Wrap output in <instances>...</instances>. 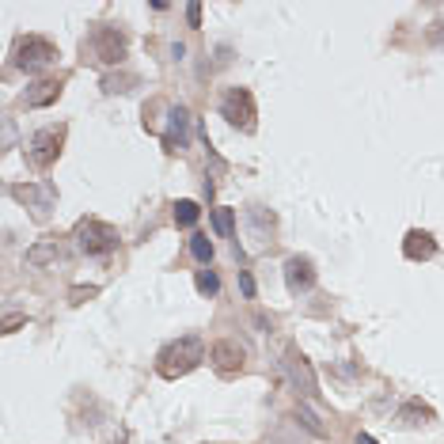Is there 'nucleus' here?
I'll return each instance as SVG.
<instances>
[{"label": "nucleus", "mask_w": 444, "mask_h": 444, "mask_svg": "<svg viewBox=\"0 0 444 444\" xmlns=\"http://www.w3.org/2000/svg\"><path fill=\"white\" fill-rule=\"evenodd\" d=\"M202 361H205V346H202V338H179V342H171V346H163V350H160V357H156V372L163 376V380H179V376L194 372Z\"/></svg>", "instance_id": "f257e3e1"}, {"label": "nucleus", "mask_w": 444, "mask_h": 444, "mask_svg": "<svg viewBox=\"0 0 444 444\" xmlns=\"http://www.w3.org/2000/svg\"><path fill=\"white\" fill-rule=\"evenodd\" d=\"M126 31H118L114 23H99L95 31H92V38L84 42V50L92 53V61H99V65H118L121 58H126Z\"/></svg>", "instance_id": "f03ea898"}, {"label": "nucleus", "mask_w": 444, "mask_h": 444, "mask_svg": "<svg viewBox=\"0 0 444 444\" xmlns=\"http://www.w3.org/2000/svg\"><path fill=\"white\" fill-rule=\"evenodd\" d=\"M72 239L84 254H110L118 247V228H110L107 220H99V217H87V220L76 224Z\"/></svg>", "instance_id": "7ed1b4c3"}, {"label": "nucleus", "mask_w": 444, "mask_h": 444, "mask_svg": "<svg viewBox=\"0 0 444 444\" xmlns=\"http://www.w3.org/2000/svg\"><path fill=\"white\" fill-rule=\"evenodd\" d=\"M220 118H228V126L251 133L254 118H259V110H254V95L247 92V87H228L224 99H220Z\"/></svg>", "instance_id": "20e7f679"}, {"label": "nucleus", "mask_w": 444, "mask_h": 444, "mask_svg": "<svg viewBox=\"0 0 444 444\" xmlns=\"http://www.w3.org/2000/svg\"><path fill=\"white\" fill-rule=\"evenodd\" d=\"M58 61V46H53L50 38H38V35H27L16 42V65L23 72H38L46 69V65Z\"/></svg>", "instance_id": "39448f33"}, {"label": "nucleus", "mask_w": 444, "mask_h": 444, "mask_svg": "<svg viewBox=\"0 0 444 444\" xmlns=\"http://www.w3.org/2000/svg\"><path fill=\"white\" fill-rule=\"evenodd\" d=\"M61 144H65V126L38 129L35 137H31L27 156H31V163H35V168H50V163L61 156Z\"/></svg>", "instance_id": "423d86ee"}, {"label": "nucleus", "mask_w": 444, "mask_h": 444, "mask_svg": "<svg viewBox=\"0 0 444 444\" xmlns=\"http://www.w3.org/2000/svg\"><path fill=\"white\" fill-rule=\"evenodd\" d=\"M281 369H285V376L293 380V387L300 395H308L312 399L315 395V372H312V364H308V357L296 346H288L285 353H281Z\"/></svg>", "instance_id": "0eeeda50"}, {"label": "nucleus", "mask_w": 444, "mask_h": 444, "mask_svg": "<svg viewBox=\"0 0 444 444\" xmlns=\"http://www.w3.org/2000/svg\"><path fill=\"white\" fill-rule=\"evenodd\" d=\"M209 361L217 364V372L232 376V372H239V369H243L247 353H243V346H239V342H232V338H220V342H213V350H209Z\"/></svg>", "instance_id": "6e6552de"}, {"label": "nucleus", "mask_w": 444, "mask_h": 444, "mask_svg": "<svg viewBox=\"0 0 444 444\" xmlns=\"http://www.w3.org/2000/svg\"><path fill=\"white\" fill-rule=\"evenodd\" d=\"M285 281L293 293H304V288L315 285V266L312 259H304V254H293V259L285 262Z\"/></svg>", "instance_id": "1a4fd4ad"}, {"label": "nucleus", "mask_w": 444, "mask_h": 444, "mask_svg": "<svg viewBox=\"0 0 444 444\" xmlns=\"http://www.w3.org/2000/svg\"><path fill=\"white\" fill-rule=\"evenodd\" d=\"M403 254L414 259V262H426V259L437 254V239H433L429 232H421V228H410L406 239H403Z\"/></svg>", "instance_id": "9d476101"}, {"label": "nucleus", "mask_w": 444, "mask_h": 444, "mask_svg": "<svg viewBox=\"0 0 444 444\" xmlns=\"http://www.w3.org/2000/svg\"><path fill=\"white\" fill-rule=\"evenodd\" d=\"M186 129H190V114H186V107H175L171 110V126H168V133H163V148L183 152L186 148Z\"/></svg>", "instance_id": "9b49d317"}, {"label": "nucleus", "mask_w": 444, "mask_h": 444, "mask_svg": "<svg viewBox=\"0 0 444 444\" xmlns=\"http://www.w3.org/2000/svg\"><path fill=\"white\" fill-rule=\"evenodd\" d=\"M61 87H65V80H42L35 87H27L19 103H23V107H50V103H58Z\"/></svg>", "instance_id": "f8f14e48"}, {"label": "nucleus", "mask_w": 444, "mask_h": 444, "mask_svg": "<svg viewBox=\"0 0 444 444\" xmlns=\"http://www.w3.org/2000/svg\"><path fill=\"white\" fill-rule=\"evenodd\" d=\"M403 426H429L433 421V406H426L421 399H406L403 406H399V414H395Z\"/></svg>", "instance_id": "ddd939ff"}, {"label": "nucleus", "mask_w": 444, "mask_h": 444, "mask_svg": "<svg viewBox=\"0 0 444 444\" xmlns=\"http://www.w3.org/2000/svg\"><path fill=\"white\" fill-rule=\"evenodd\" d=\"M12 197L31 202V205H35V213H46L50 202H53V190H50V186H12Z\"/></svg>", "instance_id": "4468645a"}, {"label": "nucleus", "mask_w": 444, "mask_h": 444, "mask_svg": "<svg viewBox=\"0 0 444 444\" xmlns=\"http://www.w3.org/2000/svg\"><path fill=\"white\" fill-rule=\"evenodd\" d=\"M133 84H137V76H133V72H110V76H103V92L107 95H121V92H129Z\"/></svg>", "instance_id": "2eb2a0df"}, {"label": "nucleus", "mask_w": 444, "mask_h": 444, "mask_svg": "<svg viewBox=\"0 0 444 444\" xmlns=\"http://www.w3.org/2000/svg\"><path fill=\"white\" fill-rule=\"evenodd\" d=\"M197 217H202V209H197V202H175V224L179 228H194L197 224Z\"/></svg>", "instance_id": "dca6fc26"}, {"label": "nucleus", "mask_w": 444, "mask_h": 444, "mask_svg": "<svg viewBox=\"0 0 444 444\" xmlns=\"http://www.w3.org/2000/svg\"><path fill=\"white\" fill-rule=\"evenodd\" d=\"M58 243H38V247H31L27 251V262L31 266H46V262H53V259H58Z\"/></svg>", "instance_id": "f3484780"}, {"label": "nucleus", "mask_w": 444, "mask_h": 444, "mask_svg": "<svg viewBox=\"0 0 444 444\" xmlns=\"http://www.w3.org/2000/svg\"><path fill=\"white\" fill-rule=\"evenodd\" d=\"M190 254L197 262H209V259H213V239H209V236H190Z\"/></svg>", "instance_id": "a211bd4d"}, {"label": "nucleus", "mask_w": 444, "mask_h": 444, "mask_svg": "<svg viewBox=\"0 0 444 444\" xmlns=\"http://www.w3.org/2000/svg\"><path fill=\"white\" fill-rule=\"evenodd\" d=\"M220 288V277L213 270H197V293H205V296H213Z\"/></svg>", "instance_id": "6ab92c4d"}, {"label": "nucleus", "mask_w": 444, "mask_h": 444, "mask_svg": "<svg viewBox=\"0 0 444 444\" xmlns=\"http://www.w3.org/2000/svg\"><path fill=\"white\" fill-rule=\"evenodd\" d=\"M296 418H300L304 426L315 433V437H327V426H323V421H319V418H315V414H312V410H308V406H300V410H296Z\"/></svg>", "instance_id": "aec40b11"}, {"label": "nucleus", "mask_w": 444, "mask_h": 444, "mask_svg": "<svg viewBox=\"0 0 444 444\" xmlns=\"http://www.w3.org/2000/svg\"><path fill=\"white\" fill-rule=\"evenodd\" d=\"M213 224H217L220 236H232V224H236V220H232V209H213Z\"/></svg>", "instance_id": "412c9836"}, {"label": "nucleus", "mask_w": 444, "mask_h": 444, "mask_svg": "<svg viewBox=\"0 0 444 444\" xmlns=\"http://www.w3.org/2000/svg\"><path fill=\"white\" fill-rule=\"evenodd\" d=\"M186 19H190V27H202V4H186Z\"/></svg>", "instance_id": "4be33fe9"}, {"label": "nucleus", "mask_w": 444, "mask_h": 444, "mask_svg": "<svg viewBox=\"0 0 444 444\" xmlns=\"http://www.w3.org/2000/svg\"><path fill=\"white\" fill-rule=\"evenodd\" d=\"M95 293H99L95 285H87V288H84V285H80V288H72V304H84L87 296H95Z\"/></svg>", "instance_id": "5701e85b"}, {"label": "nucleus", "mask_w": 444, "mask_h": 444, "mask_svg": "<svg viewBox=\"0 0 444 444\" xmlns=\"http://www.w3.org/2000/svg\"><path fill=\"white\" fill-rule=\"evenodd\" d=\"M239 288H243L247 296H254V277H251L247 270H239Z\"/></svg>", "instance_id": "b1692460"}, {"label": "nucleus", "mask_w": 444, "mask_h": 444, "mask_svg": "<svg viewBox=\"0 0 444 444\" xmlns=\"http://www.w3.org/2000/svg\"><path fill=\"white\" fill-rule=\"evenodd\" d=\"M23 323H27V315H8V319H4V335H12V330L23 327Z\"/></svg>", "instance_id": "393cba45"}, {"label": "nucleus", "mask_w": 444, "mask_h": 444, "mask_svg": "<svg viewBox=\"0 0 444 444\" xmlns=\"http://www.w3.org/2000/svg\"><path fill=\"white\" fill-rule=\"evenodd\" d=\"M357 444H380V440H376V437H369V433H361V437H357Z\"/></svg>", "instance_id": "a878e982"}]
</instances>
